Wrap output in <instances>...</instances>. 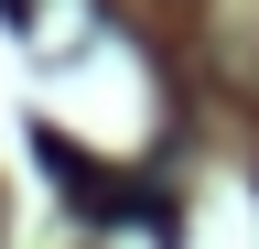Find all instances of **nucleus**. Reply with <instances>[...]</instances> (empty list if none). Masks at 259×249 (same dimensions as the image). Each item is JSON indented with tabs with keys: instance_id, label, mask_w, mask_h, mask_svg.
Returning a JSON list of instances; mask_svg holds the SVG:
<instances>
[{
	"instance_id": "nucleus-1",
	"label": "nucleus",
	"mask_w": 259,
	"mask_h": 249,
	"mask_svg": "<svg viewBox=\"0 0 259 249\" xmlns=\"http://www.w3.org/2000/svg\"><path fill=\"white\" fill-rule=\"evenodd\" d=\"M32 152H44V173L76 195V217H97V228H162V238H173V206H162L151 184H130V173H108V163H87L65 130H32Z\"/></svg>"
}]
</instances>
